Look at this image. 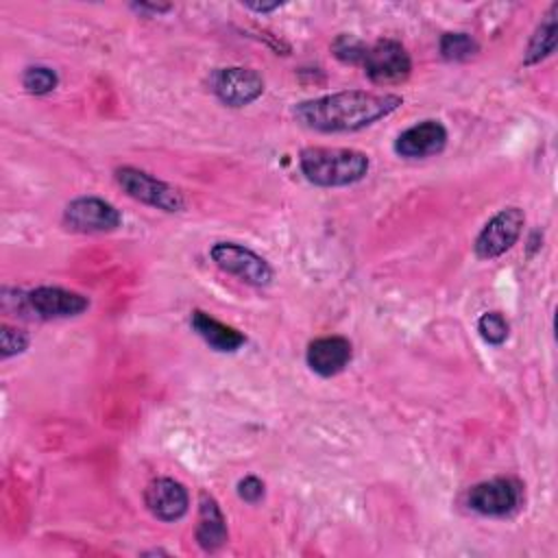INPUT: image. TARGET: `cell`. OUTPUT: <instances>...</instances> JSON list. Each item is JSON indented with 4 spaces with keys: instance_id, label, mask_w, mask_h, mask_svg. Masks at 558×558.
Segmentation results:
<instances>
[{
    "instance_id": "1",
    "label": "cell",
    "mask_w": 558,
    "mask_h": 558,
    "mask_svg": "<svg viewBox=\"0 0 558 558\" xmlns=\"http://www.w3.org/2000/svg\"><path fill=\"white\" fill-rule=\"evenodd\" d=\"M403 105L399 94L347 89L301 100L292 113L296 122L320 133H353L390 116Z\"/></svg>"
},
{
    "instance_id": "2",
    "label": "cell",
    "mask_w": 558,
    "mask_h": 558,
    "mask_svg": "<svg viewBox=\"0 0 558 558\" xmlns=\"http://www.w3.org/2000/svg\"><path fill=\"white\" fill-rule=\"evenodd\" d=\"M299 168L303 177L318 187H344L368 174L371 159L355 148L310 146L299 153Z\"/></svg>"
},
{
    "instance_id": "3",
    "label": "cell",
    "mask_w": 558,
    "mask_h": 558,
    "mask_svg": "<svg viewBox=\"0 0 558 558\" xmlns=\"http://www.w3.org/2000/svg\"><path fill=\"white\" fill-rule=\"evenodd\" d=\"M116 183L126 192V196L150 205L161 211H181L185 201L177 187L170 183L148 174L146 170L133 168V166H122L116 170Z\"/></svg>"
},
{
    "instance_id": "4",
    "label": "cell",
    "mask_w": 558,
    "mask_h": 558,
    "mask_svg": "<svg viewBox=\"0 0 558 558\" xmlns=\"http://www.w3.org/2000/svg\"><path fill=\"white\" fill-rule=\"evenodd\" d=\"M209 257L220 270L255 288L268 286L275 275L272 266L262 255L238 242H216L209 248Z\"/></svg>"
},
{
    "instance_id": "5",
    "label": "cell",
    "mask_w": 558,
    "mask_h": 558,
    "mask_svg": "<svg viewBox=\"0 0 558 558\" xmlns=\"http://www.w3.org/2000/svg\"><path fill=\"white\" fill-rule=\"evenodd\" d=\"M523 504V486L514 477H493L469 488L466 506L482 517H508Z\"/></svg>"
},
{
    "instance_id": "6",
    "label": "cell",
    "mask_w": 558,
    "mask_h": 558,
    "mask_svg": "<svg viewBox=\"0 0 558 558\" xmlns=\"http://www.w3.org/2000/svg\"><path fill=\"white\" fill-rule=\"evenodd\" d=\"M525 214L521 207L499 209L477 233L473 251L480 259H495L510 251L523 233Z\"/></svg>"
},
{
    "instance_id": "7",
    "label": "cell",
    "mask_w": 558,
    "mask_h": 558,
    "mask_svg": "<svg viewBox=\"0 0 558 558\" xmlns=\"http://www.w3.org/2000/svg\"><path fill=\"white\" fill-rule=\"evenodd\" d=\"M362 65L375 85H399L412 72V59L397 39H379L368 46Z\"/></svg>"
},
{
    "instance_id": "8",
    "label": "cell",
    "mask_w": 558,
    "mask_h": 558,
    "mask_svg": "<svg viewBox=\"0 0 558 558\" xmlns=\"http://www.w3.org/2000/svg\"><path fill=\"white\" fill-rule=\"evenodd\" d=\"M63 225L76 233H109L122 225V214L100 196H78L65 205Z\"/></svg>"
},
{
    "instance_id": "9",
    "label": "cell",
    "mask_w": 558,
    "mask_h": 558,
    "mask_svg": "<svg viewBox=\"0 0 558 558\" xmlns=\"http://www.w3.org/2000/svg\"><path fill=\"white\" fill-rule=\"evenodd\" d=\"M211 89L222 105L246 107L264 94V78L251 68H220L211 76Z\"/></svg>"
},
{
    "instance_id": "10",
    "label": "cell",
    "mask_w": 558,
    "mask_h": 558,
    "mask_svg": "<svg viewBox=\"0 0 558 558\" xmlns=\"http://www.w3.org/2000/svg\"><path fill=\"white\" fill-rule=\"evenodd\" d=\"M26 303L28 312L44 320L72 318L89 307V299L85 294L59 286H39L26 292Z\"/></svg>"
},
{
    "instance_id": "11",
    "label": "cell",
    "mask_w": 558,
    "mask_h": 558,
    "mask_svg": "<svg viewBox=\"0 0 558 558\" xmlns=\"http://www.w3.org/2000/svg\"><path fill=\"white\" fill-rule=\"evenodd\" d=\"M144 504L155 519L163 523H174L187 514L190 495L179 480L157 477L144 488Z\"/></svg>"
},
{
    "instance_id": "12",
    "label": "cell",
    "mask_w": 558,
    "mask_h": 558,
    "mask_svg": "<svg viewBox=\"0 0 558 558\" xmlns=\"http://www.w3.org/2000/svg\"><path fill=\"white\" fill-rule=\"evenodd\" d=\"M447 137V129L440 120H423L397 135L395 153L403 159L434 157L445 150Z\"/></svg>"
},
{
    "instance_id": "13",
    "label": "cell",
    "mask_w": 558,
    "mask_h": 558,
    "mask_svg": "<svg viewBox=\"0 0 558 558\" xmlns=\"http://www.w3.org/2000/svg\"><path fill=\"white\" fill-rule=\"evenodd\" d=\"M353 355V347L344 336H323L307 344L305 362L320 377H333L342 373Z\"/></svg>"
},
{
    "instance_id": "14",
    "label": "cell",
    "mask_w": 558,
    "mask_h": 558,
    "mask_svg": "<svg viewBox=\"0 0 558 558\" xmlns=\"http://www.w3.org/2000/svg\"><path fill=\"white\" fill-rule=\"evenodd\" d=\"M196 541L205 551H218L229 541L227 519H225L218 501L209 493H201V497H198Z\"/></svg>"
},
{
    "instance_id": "15",
    "label": "cell",
    "mask_w": 558,
    "mask_h": 558,
    "mask_svg": "<svg viewBox=\"0 0 558 558\" xmlns=\"http://www.w3.org/2000/svg\"><path fill=\"white\" fill-rule=\"evenodd\" d=\"M190 325L218 353H233V351H238L246 342V336L242 331H238L231 325L220 323L218 318L209 316L203 310H194L192 312Z\"/></svg>"
},
{
    "instance_id": "16",
    "label": "cell",
    "mask_w": 558,
    "mask_h": 558,
    "mask_svg": "<svg viewBox=\"0 0 558 558\" xmlns=\"http://www.w3.org/2000/svg\"><path fill=\"white\" fill-rule=\"evenodd\" d=\"M556 13H558V4H551L527 41V48L523 52V65H536L556 50V41H558Z\"/></svg>"
},
{
    "instance_id": "17",
    "label": "cell",
    "mask_w": 558,
    "mask_h": 558,
    "mask_svg": "<svg viewBox=\"0 0 558 558\" xmlns=\"http://www.w3.org/2000/svg\"><path fill=\"white\" fill-rule=\"evenodd\" d=\"M438 48L447 61H469L477 54L480 44L469 33H442Z\"/></svg>"
},
{
    "instance_id": "18",
    "label": "cell",
    "mask_w": 558,
    "mask_h": 558,
    "mask_svg": "<svg viewBox=\"0 0 558 558\" xmlns=\"http://www.w3.org/2000/svg\"><path fill=\"white\" fill-rule=\"evenodd\" d=\"M57 85H59V76H57V72L52 68L31 65V68H26L22 72V87L28 94L44 96V94H50Z\"/></svg>"
},
{
    "instance_id": "19",
    "label": "cell",
    "mask_w": 558,
    "mask_h": 558,
    "mask_svg": "<svg viewBox=\"0 0 558 558\" xmlns=\"http://www.w3.org/2000/svg\"><path fill=\"white\" fill-rule=\"evenodd\" d=\"M477 331H480L484 342H488L493 347H499L508 340L510 325H508V320L501 312H484L477 318Z\"/></svg>"
},
{
    "instance_id": "20",
    "label": "cell",
    "mask_w": 558,
    "mask_h": 558,
    "mask_svg": "<svg viewBox=\"0 0 558 558\" xmlns=\"http://www.w3.org/2000/svg\"><path fill=\"white\" fill-rule=\"evenodd\" d=\"M366 50H368V46L362 39H357L355 35H349V33H342L331 41V52L342 63H351V65L364 63Z\"/></svg>"
},
{
    "instance_id": "21",
    "label": "cell",
    "mask_w": 558,
    "mask_h": 558,
    "mask_svg": "<svg viewBox=\"0 0 558 558\" xmlns=\"http://www.w3.org/2000/svg\"><path fill=\"white\" fill-rule=\"evenodd\" d=\"M28 333L24 329L11 327V325H2L0 327V355L2 360H9L13 355H20L28 349Z\"/></svg>"
},
{
    "instance_id": "22",
    "label": "cell",
    "mask_w": 558,
    "mask_h": 558,
    "mask_svg": "<svg viewBox=\"0 0 558 558\" xmlns=\"http://www.w3.org/2000/svg\"><path fill=\"white\" fill-rule=\"evenodd\" d=\"M238 495L246 504H257L264 497V482L255 475H246L238 482Z\"/></svg>"
},
{
    "instance_id": "23",
    "label": "cell",
    "mask_w": 558,
    "mask_h": 558,
    "mask_svg": "<svg viewBox=\"0 0 558 558\" xmlns=\"http://www.w3.org/2000/svg\"><path fill=\"white\" fill-rule=\"evenodd\" d=\"M131 9H135L137 13L161 15V13H168L172 7L170 4H153V2H135V4H131Z\"/></svg>"
},
{
    "instance_id": "24",
    "label": "cell",
    "mask_w": 558,
    "mask_h": 558,
    "mask_svg": "<svg viewBox=\"0 0 558 558\" xmlns=\"http://www.w3.org/2000/svg\"><path fill=\"white\" fill-rule=\"evenodd\" d=\"M281 7V2H270V4H253V2H248L246 4V9H251V11H257V13H270V11H275V9H279Z\"/></svg>"
}]
</instances>
